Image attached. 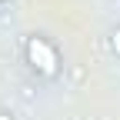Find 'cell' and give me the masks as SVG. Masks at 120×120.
<instances>
[{
  "label": "cell",
  "mask_w": 120,
  "mask_h": 120,
  "mask_svg": "<svg viewBox=\"0 0 120 120\" xmlns=\"http://www.w3.org/2000/svg\"><path fill=\"white\" fill-rule=\"evenodd\" d=\"M0 120H17V117H13L10 110H0Z\"/></svg>",
  "instance_id": "cell-3"
},
{
  "label": "cell",
  "mask_w": 120,
  "mask_h": 120,
  "mask_svg": "<svg viewBox=\"0 0 120 120\" xmlns=\"http://www.w3.org/2000/svg\"><path fill=\"white\" fill-rule=\"evenodd\" d=\"M107 50H110L113 57H120V27H113L110 34H107Z\"/></svg>",
  "instance_id": "cell-2"
},
{
  "label": "cell",
  "mask_w": 120,
  "mask_h": 120,
  "mask_svg": "<svg viewBox=\"0 0 120 120\" xmlns=\"http://www.w3.org/2000/svg\"><path fill=\"white\" fill-rule=\"evenodd\" d=\"M20 50H23L27 67L34 70L37 77H43V80H57V77H60V70H64V57H60L57 43H53L50 37H43V34H27Z\"/></svg>",
  "instance_id": "cell-1"
},
{
  "label": "cell",
  "mask_w": 120,
  "mask_h": 120,
  "mask_svg": "<svg viewBox=\"0 0 120 120\" xmlns=\"http://www.w3.org/2000/svg\"><path fill=\"white\" fill-rule=\"evenodd\" d=\"M0 4H10V0H0Z\"/></svg>",
  "instance_id": "cell-4"
}]
</instances>
